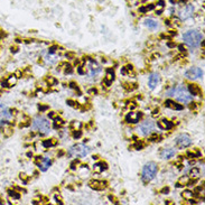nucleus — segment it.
Listing matches in <instances>:
<instances>
[{
    "label": "nucleus",
    "mask_w": 205,
    "mask_h": 205,
    "mask_svg": "<svg viewBox=\"0 0 205 205\" xmlns=\"http://www.w3.org/2000/svg\"><path fill=\"white\" fill-rule=\"evenodd\" d=\"M183 39L184 43L190 47H198L204 39V36L198 30H188L183 35Z\"/></svg>",
    "instance_id": "nucleus-1"
},
{
    "label": "nucleus",
    "mask_w": 205,
    "mask_h": 205,
    "mask_svg": "<svg viewBox=\"0 0 205 205\" xmlns=\"http://www.w3.org/2000/svg\"><path fill=\"white\" fill-rule=\"evenodd\" d=\"M173 95L180 103H188L192 100V98H193V95L190 94L188 90H187V88H185L183 84H180L177 85V88H174Z\"/></svg>",
    "instance_id": "nucleus-2"
},
{
    "label": "nucleus",
    "mask_w": 205,
    "mask_h": 205,
    "mask_svg": "<svg viewBox=\"0 0 205 205\" xmlns=\"http://www.w3.org/2000/svg\"><path fill=\"white\" fill-rule=\"evenodd\" d=\"M158 167L157 164L154 161H149L146 165L143 166V182H150L155 178V176L157 175Z\"/></svg>",
    "instance_id": "nucleus-3"
},
{
    "label": "nucleus",
    "mask_w": 205,
    "mask_h": 205,
    "mask_svg": "<svg viewBox=\"0 0 205 205\" xmlns=\"http://www.w3.org/2000/svg\"><path fill=\"white\" fill-rule=\"evenodd\" d=\"M33 129L36 131H39L40 133H48L51 130V123L49 121L44 117H37L33 121Z\"/></svg>",
    "instance_id": "nucleus-4"
},
{
    "label": "nucleus",
    "mask_w": 205,
    "mask_h": 205,
    "mask_svg": "<svg viewBox=\"0 0 205 205\" xmlns=\"http://www.w3.org/2000/svg\"><path fill=\"white\" fill-rule=\"evenodd\" d=\"M90 149L88 146H85L84 143H77L75 146L71 147L70 150L67 151L69 157H77V158H83L86 157L89 154Z\"/></svg>",
    "instance_id": "nucleus-5"
},
{
    "label": "nucleus",
    "mask_w": 205,
    "mask_h": 205,
    "mask_svg": "<svg viewBox=\"0 0 205 205\" xmlns=\"http://www.w3.org/2000/svg\"><path fill=\"white\" fill-rule=\"evenodd\" d=\"M190 143H192V139H190V137L187 133H180V136L176 137L175 145L180 149L190 146Z\"/></svg>",
    "instance_id": "nucleus-6"
},
{
    "label": "nucleus",
    "mask_w": 205,
    "mask_h": 205,
    "mask_svg": "<svg viewBox=\"0 0 205 205\" xmlns=\"http://www.w3.org/2000/svg\"><path fill=\"white\" fill-rule=\"evenodd\" d=\"M14 114L6 106H0V126L5 122H9L12 120Z\"/></svg>",
    "instance_id": "nucleus-7"
},
{
    "label": "nucleus",
    "mask_w": 205,
    "mask_h": 205,
    "mask_svg": "<svg viewBox=\"0 0 205 205\" xmlns=\"http://www.w3.org/2000/svg\"><path fill=\"white\" fill-rule=\"evenodd\" d=\"M154 127H155V125H154V122H153V121L146 120V121H143V122L140 123L138 130H139V132L143 136H148L153 132Z\"/></svg>",
    "instance_id": "nucleus-8"
},
{
    "label": "nucleus",
    "mask_w": 205,
    "mask_h": 205,
    "mask_svg": "<svg viewBox=\"0 0 205 205\" xmlns=\"http://www.w3.org/2000/svg\"><path fill=\"white\" fill-rule=\"evenodd\" d=\"M203 74H204V72L200 67H192L185 72V77L188 80H196V79L203 76Z\"/></svg>",
    "instance_id": "nucleus-9"
},
{
    "label": "nucleus",
    "mask_w": 205,
    "mask_h": 205,
    "mask_svg": "<svg viewBox=\"0 0 205 205\" xmlns=\"http://www.w3.org/2000/svg\"><path fill=\"white\" fill-rule=\"evenodd\" d=\"M35 163L37 164L38 168H39L42 172H46V170L49 168V166H51V164H52V161L49 158L40 157V156H37V157L35 158Z\"/></svg>",
    "instance_id": "nucleus-10"
},
{
    "label": "nucleus",
    "mask_w": 205,
    "mask_h": 205,
    "mask_svg": "<svg viewBox=\"0 0 205 205\" xmlns=\"http://www.w3.org/2000/svg\"><path fill=\"white\" fill-rule=\"evenodd\" d=\"M193 12H194V6H193V5H186V6L180 11V19L190 18V16L193 15Z\"/></svg>",
    "instance_id": "nucleus-11"
},
{
    "label": "nucleus",
    "mask_w": 205,
    "mask_h": 205,
    "mask_svg": "<svg viewBox=\"0 0 205 205\" xmlns=\"http://www.w3.org/2000/svg\"><path fill=\"white\" fill-rule=\"evenodd\" d=\"M90 65H89L88 70H89V75L91 77H96L98 75H99L100 73H101V67H99V66L96 65L92 59H90Z\"/></svg>",
    "instance_id": "nucleus-12"
},
{
    "label": "nucleus",
    "mask_w": 205,
    "mask_h": 205,
    "mask_svg": "<svg viewBox=\"0 0 205 205\" xmlns=\"http://www.w3.org/2000/svg\"><path fill=\"white\" fill-rule=\"evenodd\" d=\"M141 118H143V113L141 112H129L126 116V121L128 123H137Z\"/></svg>",
    "instance_id": "nucleus-13"
},
{
    "label": "nucleus",
    "mask_w": 205,
    "mask_h": 205,
    "mask_svg": "<svg viewBox=\"0 0 205 205\" xmlns=\"http://www.w3.org/2000/svg\"><path fill=\"white\" fill-rule=\"evenodd\" d=\"M160 82V76L158 73H153L148 79V86H149L150 90H154Z\"/></svg>",
    "instance_id": "nucleus-14"
},
{
    "label": "nucleus",
    "mask_w": 205,
    "mask_h": 205,
    "mask_svg": "<svg viewBox=\"0 0 205 205\" xmlns=\"http://www.w3.org/2000/svg\"><path fill=\"white\" fill-rule=\"evenodd\" d=\"M90 187L95 190H102L106 187V182H101V180H91L90 182Z\"/></svg>",
    "instance_id": "nucleus-15"
},
{
    "label": "nucleus",
    "mask_w": 205,
    "mask_h": 205,
    "mask_svg": "<svg viewBox=\"0 0 205 205\" xmlns=\"http://www.w3.org/2000/svg\"><path fill=\"white\" fill-rule=\"evenodd\" d=\"M157 126L161 130H170L174 127V123H173L172 121L167 120V119H161L160 121L157 122Z\"/></svg>",
    "instance_id": "nucleus-16"
},
{
    "label": "nucleus",
    "mask_w": 205,
    "mask_h": 205,
    "mask_svg": "<svg viewBox=\"0 0 205 205\" xmlns=\"http://www.w3.org/2000/svg\"><path fill=\"white\" fill-rule=\"evenodd\" d=\"M165 106L166 108H169V109H173V110H182V109H183V106H182V104H178V103H176L175 101H173V100H166Z\"/></svg>",
    "instance_id": "nucleus-17"
},
{
    "label": "nucleus",
    "mask_w": 205,
    "mask_h": 205,
    "mask_svg": "<svg viewBox=\"0 0 205 205\" xmlns=\"http://www.w3.org/2000/svg\"><path fill=\"white\" fill-rule=\"evenodd\" d=\"M161 158L163 159H170L172 157L175 156V149H172V148H166L161 151L160 154Z\"/></svg>",
    "instance_id": "nucleus-18"
},
{
    "label": "nucleus",
    "mask_w": 205,
    "mask_h": 205,
    "mask_svg": "<svg viewBox=\"0 0 205 205\" xmlns=\"http://www.w3.org/2000/svg\"><path fill=\"white\" fill-rule=\"evenodd\" d=\"M106 168H108V166H106V164L103 163V161H99V163H96V164L93 165V170H94L95 173H98V174L103 173Z\"/></svg>",
    "instance_id": "nucleus-19"
},
{
    "label": "nucleus",
    "mask_w": 205,
    "mask_h": 205,
    "mask_svg": "<svg viewBox=\"0 0 205 205\" xmlns=\"http://www.w3.org/2000/svg\"><path fill=\"white\" fill-rule=\"evenodd\" d=\"M145 26H146L147 28L154 30L158 28V22L153 18H147L145 19Z\"/></svg>",
    "instance_id": "nucleus-20"
},
{
    "label": "nucleus",
    "mask_w": 205,
    "mask_h": 205,
    "mask_svg": "<svg viewBox=\"0 0 205 205\" xmlns=\"http://www.w3.org/2000/svg\"><path fill=\"white\" fill-rule=\"evenodd\" d=\"M187 90H188V92H190L192 95H200L202 93L201 88L196 84H190L188 88H187Z\"/></svg>",
    "instance_id": "nucleus-21"
},
{
    "label": "nucleus",
    "mask_w": 205,
    "mask_h": 205,
    "mask_svg": "<svg viewBox=\"0 0 205 205\" xmlns=\"http://www.w3.org/2000/svg\"><path fill=\"white\" fill-rule=\"evenodd\" d=\"M54 128L55 129H59V128H62L63 126L65 125V121L63 120L62 118H59V117H55L54 119Z\"/></svg>",
    "instance_id": "nucleus-22"
},
{
    "label": "nucleus",
    "mask_w": 205,
    "mask_h": 205,
    "mask_svg": "<svg viewBox=\"0 0 205 205\" xmlns=\"http://www.w3.org/2000/svg\"><path fill=\"white\" fill-rule=\"evenodd\" d=\"M16 82H17V76H16L15 74H14V75H10V76L6 80V85H5V86L10 88V86H12V85L16 84Z\"/></svg>",
    "instance_id": "nucleus-23"
},
{
    "label": "nucleus",
    "mask_w": 205,
    "mask_h": 205,
    "mask_svg": "<svg viewBox=\"0 0 205 205\" xmlns=\"http://www.w3.org/2000/svg\"><path fill=\"white\" fill-rule=\"evenodd\" d=\"M56 143H57V141L55 139H46L43 141V147L44 148H51V147L55 146Z\"/></svg>",
    "instance_id": "nucleus-24"
},
{
    "label": "nucleus",
    "mask_w": 205,
    "mask_h": 205,
    "mask_svg": "<svg viewBox=\"0 0 205 205\" xmlns=\"http://www.w3.org/2000/svg\"><path fill=\"white\" fill-rule=\"evenodd\" d=\"M106 80L110 81L111 83H112V81H114V72H113V70H112V69H108V70H106Z\"/></svg>",
    "instance_id": "nucleus-25"
},
{
    "label": "nucleus",
    "mask_w": 205,
    "mask_h": 205,
    "mask_svg": "<svg viewBox=\"0 0 205 205\" xmlns=\"http://www.w3.org/2000/svg\"><path fill=\"white\" fill-rule=\"evenodd\" d=\"M184 200H186V201H190L192 198L194 197V193L192 192V190H184L183 194H182Z\"/></svg>",
    "instance_id": "nucleus-26"
},
{
    "label": "nucleus",
    "mask_w": 205,
    "mask_h": 205,
    "mask_svg": "<svg viewBox=\"0 0 205 205\" xmlns=\"http://www.w3.org/2000/svg\"><path fill=\"white\" fill-rule=\"evenodd\" d=\"M8 195H9L11 198H14V200H19V198H20V194H19L18 192H16V190H8Z\"/></svg>",
    "instance_id": "nucleus-27"
},
{
    "label": "nucleus",
    "mask_w": 205,
    "mask_h": 205,
    "mask_svg": "<svg viewBox=\"0 0 205 205\" xmlns=\"http://www.w3.org/2000/svg\"><path fill=\"white\" fill-rule=\"evenodd\" d=\"M190 177H193V178L198 177V176H200V169L196 168V167L192 168L190 169Z\"/></svg>",
    "instance_id": "nucleus-28"
},
{
    "label": "nucleus",
    "mask_w": 205,
    "mask_h": 205,
    "mask_svg": "<svg viewBox=\"0 0 205 205\" xmlns=\"http://www.w3.org/2000/svg\"><path fill=\"white\" fill-rule=\"evenodd\" d=\"M81 127H82V123L80 121H72V123H71V128L73 130H79V129H81Z\"/></svg>",
    "instance_id": "nucleus-29"
},
{
    "label": "nucleus",
    "mask_w": 205,
    "mask_h": 205,
    "mask_svg": "<svg viewBox=\"0 0 205 205\" xmlns=\"http://www.w3.org/2000/svg\"><path fill=\"white\" fill-rule=\"evenodd\" d=\"M190 182V176H184V177H182L180 180V183L182 184V185H188Z\"/></svg>",
    "instance_id": "nucleus-30"
},
{
    "label": "nucleus",
    "mask_w": 205,
    "mask_h": 205,
    "mask_svg": "<svg viewBox=\"0 0 205 205\" xmlns=\"http://www.w3.org/2000/svg\"><path fill=\"white\" fill-rule=\"evenodd\" d=\"M132 70H133V67H132V65H127V66H125L122 70H121V73L122 74H127V73H130V72H132Z\"/></svg>",
    "instance_id": "nucleus-31"
},
{
    "label": "nucleus",
    "mask_w": 205,
    "mask_h": 205,
    "mask_svg": "<svg viewBox=\"0 0 205 205\" xmlns=\"http://www.w3.org/2000/svg\"><path fill=\"white\" fill-rule=\"evenodd\" d=\"M81 137H82V131H81L80 129H79V130H74V132H73L74 139H80Z\"/></svg>",
    "instance_id": "nucleus-32"
},
{
    "label": "nucleus",
    "mask_w": 205,
    "mask_h": 205,
    "mask_svg": "<svg viewBox=\"0 0 205 205\" xmlns=\"http://www.w3.org/2000/svg\"><path fill=\"white\" fill-rule=\"evenodd\" d=\"M64 66H65V69H64V72L65 73H72L73 72V69H72V66L70 65V64H64Z\"/></svg>",
    "instance_id": "nucleus-33"
},
{
    "label": "nucleus",
    "mask_w": 205,
    "mask_h": 205,
    "mask_svg": "<svg viewBox=\"0 0 205 205\" xmlns=\"http://www.w3.org/2000/svg\"><path fill=\"white\" fill-rule=\"evenodd\" d=\"M188 158H195V157H200L201 156V153H188L187 154Z\"/></svg>",
    "instance_id": "nucleus-34"
},
{
    "label": "nucleus",
    "mask_w": 205,
    "mask_h": 205,
    "mask_svg": "<svg viewBox=\"0 0 205 205\" xmlns=\"http://www.w3.org/2000/svg\"><path fill=\"white\" fill-rule=\"evenodd\" d=\"M57 46H52V47H49V49H48V53H49V54H54V53H55L56 52V49H57Z\"/></svg>",
    "instance_id": "nucleus-35"
},
{
    "label": "nucleus",
    "mask_w": 205,
    "mask_h": 205,
    "mask_svg": "<svg viewBox=\"0 0 205 205\" xmlns=\"http://www.w3.org/2000/svg\"><path fill=\"white\" fill-rule=\"evenodd\" d=\"M143 143H138V141H137V143H135V148H136V149H137V150L143 149Z\"/></svg>",
    "instance_id": "nucleus-36"
},
{
    "label": "nucleus",
    "mask_w": 205,
    "mask_h": 205,
    "mask_svg": "<svg viewBox=\"0 0 205 205\" xmlns=\"http://www.w3.org/2000/svg\"><path fill=\"white\" fill-rule=\"evenodd\" d=\"M128 108L130 109V110H133V109L137 108V104H136V102H130L128 104Z\"/></svg>",
    "instance_id": "nucleus-37"
},
{
    "label": "nucleus",
    "mask_w": 205,
    "mask_h": 205,
    "mask_svg": "<svg viewBox=\"0 0 205 205\" xmlns=\"http://www.w3.org/2000/svg\"><path fill=\"white\" fill-rule=\"evenodd\" d=\"M164 6H165V1H164V0H159L157 2V7L164 8Z\"/></svg>",
    "instance_id": "nucleus-38"
},
{
    "label": "nucleus",
    "mask_w": 205,
    "mask_h": 205,
    "mask_svg": "<svg viewBox=\"0 0 205 205\" xmlns=\"http://www.w3.org/2000/svg\"><path fill=\"white\" fill-rule=\"evenodd\" d=\"M38 109L40 110V112H43V111H46L48 109V106H38Z\"/></svg>",
    "instance_id": "nucleus-39"
},
{
    "label": "nucleus",
    "mask_w": 205,
    "mask_h": 205,
    "mask_svg": "<svg viewBox=\"0 0 205 205\" xmlns=\"http://www.w3.org/2000/svg\"><path fill=\"white\" fill-rule=\"evenodd\" d=\"M66 103H67L69 106H77V104H75V102H74L73 100H67V101H66Z\"/></svg>",
    "instance_id": "nucleus-40"
},
{
    "label": "nucleus",
    "mask_w": 205,
    "mask_h": 205,
    "mask_svg": "<svg viewBox=\"0 0 205 205\" xmlns=\"http://www.w3.org/2000/svg\"><path fill=\"white\" fill-rule=\"evenodd\" d=\"M178 48H180V52H182V53H186V48H185L184 45H178Z\"/></svg>",
    "instance_id": "nucleus-41"
},
{
    "label": "nucleus",
    "mask_w": 205,
    "mask_h": 205,
    "mask_svg": "<svg viewBox=\"0 0 205 205\" xmlns=\"http://www.w3.org/2000/svg\"><path fill=\"white\" fill-rule=\"evenodd\" d=\"M160 192L163 193V194H168V193H169V188H168V187H164V188H163Z\"/></svg>",
    "instance_id": "nucleus-42"
},
{
    "label": "nucleus",
    "mask_w": 205,
    "mask_h": 205,
    "mask_svg": "<svg viewBox=\"0 0 205 205\" xmlns=\"http://www.w3.org/2000/svg\"><path fill=\"white\" fill-rule=\"evenodd\" d=\"M48 83H49V85H52V84H54V83H56L55 79H53V77H49V79H48Z\"/></svg>",
    "instance_id": "nucleus-43"
},
{
    "label": "nucleus",
    "mask_w": 205,
    "mask_h": 205,
    "mask_svg": "<svg viewBox=\"0 0 205 205\" xmlns=\"http://www.w3.org/2000/svg\"><path fill=\"white\" fill-rule=\"evenodd\" d=\"M158 114H159V109H155V110L153 111V117H156Z\"/></svg>",
    "instance_id": "nucleus-44"
},
{
    "label": "nucleus",
    "mask_w": 205,
    "mask_h": 205,
    "mask_svg": "<svg viewBox=\"0 0 205 205\" xmlns=\"http://www.w3.org/2000/svg\"><path fill=\"white\" fill-rule=\"evenodd\" d=\"M154 8H155V6H154V5H149V6H147V7H146V10H147V11L153 10Z\"/></svg>",
    "instance_id": "nucleus-45"
},
{
    "label": "nucleus",
    "mask_w": 205,
    "mask_h": 205,
    "mask_svg": "<svg viewBox=\"0 0 205 205\" xmlns=\"http://www.w3.org/2000/svg\"><path fill=\"white\" fill-rule=\"evenodd\" d=\"M55 117H56L55 112H49V113H48V118H51V119H54Z\"/></svg>",
    "instance_id": "nucleus-46"
},
{
    "label": "nucleus",
    "mask_w": 205,
    "mask_h": 205,
    "mask_svg": "<svg viewBox=\"0 0 205 205\" xmlns=\"http://www.w3.org/2000/svg\"><path fill=\"white\" fill-rule=\"evenodd\" d=\"M70 86H71V88H72V89H75V90H77V84H75L74 82H72V83H71Z\"/></svg>",
    "instance_id": "nucleus-47"
},
{
    "label": "nucleus",
    "mask_w": 205,
    "mask_h": 205,
    "mask_svg": "<svg viewBox=\"0 0 205 205\" xmlns=\"http://www.w3.org/2000/svg\"><path fill=\"white\" fill-rule=\"evenodd\" d=\"M169 35H170V36H176V30H169Z\"/></svg>",
    "instance_id": "nucleus-48"
},
{
    "label": "nucleus",
    "mask_w": 205,
    "mask_h": 205,
    "mask_svg": "<svg viewBox=\"0 0 205 205\" xmlns=\"http://www.w3.org/2000/svg\"><path fill=\"white\" fill-rule=\"evenodd\" d=\"M16 76H17V79H18V77H20L22 75V72H20V71H17V72H16V74H15Z\"/></svg>",
    "instance_id": "nucleus-49"
},
{
    "label": "nucleus",
    "mask_w": 205,
    "mask_h": 205,
    "mask_svg": "<svg viewBox=\"0 0 205 205\" xmlns=\"http://www.w3.org/2000/svg\"><path fill=\"white\" fill-rule=\"evenodd\" d=\"M139 11L140 12H146V7H141V8H139Z\"/></svg>",
    "instance_id": "nucleus-50"
},
{
    "label": "nucleus",
    "mask_w": 205,
    "mask_h": 205,
    "mask_svg": "<svg viewBox=\"0 0 205 205\" xmlns=\"http://www.w3.org/2000/svg\"><path fill=\"white\" fill-rule=\"evenodd\" d=\"M5 36H6V34H5L2 30H0V39H1L2 37H5Z\"/></svg>",
    "instance_id": "nucleus-51"
},
{
    "label": "nucleus",
    "mask_w": 205,
    "mask_h": 205,
    "mask_svg": "<svg viewBox=\"0 0 205 205\" xmlns=\"http://www.w3.org/2000/svg\"><path fill=\"white\" fill-rule=\"evenodd\" d=\"M168 46H169V47H174V46H175V44H174V43H168Z\"/></svg>",
    "instance_id": "nucleus-52"
},
{
    "label": "nucleus",
    "mask_w": 205,
    "mask_h": 205,
    "mask_svg": "<svg viewBox=\"0 0 205 205\" xmlns=\"http://www.w3.org/2000/svg\"><path fill=\"white\" fill-rule=\"evenodd\" d=\"M11 52L14 53V52H17V48L16 47H11Z\"/></svg>",
    "instance_id": "nucleus-53"
},
{
    "label": "nucleus",
    "mask_w": 205,
    "mask_h": 205,
    "mask_svg": "<svg viewBox=\"0 0 205 205\" xmlns=\"http://www.w3.org/2000/svg\"><path fill=\"white\" fill-rule=\"evenodd\" d=\"M27 156H28L29 158H32V157H33V154H32V153H28V154H27Z\"/></svg>",
    "instance_id": "nucleus-54"
},
{
    "label": "nucleus",
    "mask_w": 205,
    "mask_h": 205,
    "mask_svg": "<svg viewBox=\"0 0 205 205\" xmlns=\"http://www.w3.org/2000/svg\"><path fill=\"white\" fill-rule=\"evenodd\" d=\"M62 155H63V151H59V154H57V156H62Z\"/></svg>",
    "instance_id": "nucleus-55"
},
{
    "label": "nucleus",
    "mask_w": 205,
    "mask_h": 205,
    "mask_svg": "<svg viewBox=\"0 0 205 205\" xmlns=\"http://www.w3.org/2000/svg\"><path fill=\"white\" fill-rule=\"evenodd\" d=\"M180 2H184V4H185V2H186L187 0H180Z\"/></svg>",
    "instance_id": "nucleus-56"
}]
</instances>
